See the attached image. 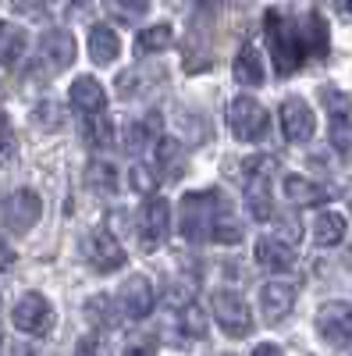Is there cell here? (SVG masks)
<instances>
[{"instance_id":"cell-13","label":"cell","mask_w":352,"mask_h":356,"mask_svg":"<svg viewBox=\"0 0 352 356\" xmlns=\"http://www.w3.org/2000/svg\"><path fill=\"white\" fill-rule=\"evenodd\" d=\"M292 307H296V289H292L288 282H267L260 289V314L267 324H278L292 314Z\"/></svg>"},{"instance_id":"cell-11","label":"cell","mask_w":352,"mask_h":356,"mask_svg":"<svg viewBox=\"0 0 352 356\" xmlns=\"http://www.w3.org/2000/svg\"><path fill=\"white\" fill-rule=\"evenodd\" d=\"M117 307H121V314H125L128 321L150 317V310H153V282L146 278V275L125 278V285L117 289Z\"/></svg>"},{"instance_id":"cell-34","label":"cell","mask_w":352,"mask_h":356,"mask_svg":"<svg viewBox=\"0 0 352 356\" xmlns=\"http://www.w3.org/2000/svg\"><path fill=\"white\" fill-rule=\"evenodd\" d=\"M75 356H100V342H97V335H85V339H78Z\"/></svg>"},{"instance_id":"cell-16","label":"cell","mask_w":352,"mask_h":356,"mask_svg":"<svg viewBox=\"0 0 352 356\" xmlns=\"http://www.w3.org/2000/svg\"><path fill=\"white\" fill-rule=\"evenodd\" d=\"M256 264L267 267V271H288V267L296 264V246L285 243V239H274V235H267V239L256 243Z\"/></svg>"},{"instance_id":"cell-1","label":"cell","mask_w":352,"mask_h":356,"mask_svg":"<svg viewBox=\"0 0 352 356\" xmlns=\"http://www.w3.org/2000/svg\"><path fill=\"white\" fill-rule=\"evenodd\" d=\"M263 33H267L278 75H296L306 57H328V22L317 11H310L303 22H292L271 8L263 15Z\"/></svg>"},{"instance_id":"cell-24","label":"cell","mask_w":352,"mask_h":356,"mask_svg":"<svg viewBox=\"0 0 352 356\" xmlns=\"http://www.w3.org/2000/svg\"><path fill=\"white\" fill-rule=\"evenodd\" d=\"M157 161H160V171H164L167 178L185 175V154H182V143H174V139H160V146H157Z\"/></svg>"},{"instance_id":"cell-27","label":"cell","mask_w":352,"mask_h":356,"mask_svg":"<svg viewBox=\"0 0 352 356\" xmlns=\"http://www.w3.org/2000/svg\"><path fill=\"white\" fill-rule=\"evenodd\" d=\"M85 178H90V186H93L97 193H114V189H117V171H114L110 164H103V161L90 164Z\"/></svg>"},{"instance_id":"cell-3","label":"cell","mask_w":352,"mask_h":356,"mask_svg":"<svg viewBox=\"0 0 352 356\" xmlns=\"http://www.w3.org/2000/svg\"><path fill=\"white\" fill-rule=\"evenodd\" d=\"M278 171V161L271 154H260L246 161V207L256 221L274 218V200H271V175Z\"/></svg>"},{"instance_id":"cell-15","label":"cell","mask_w":352,"mask_h":356,"mask_svg":"<svg viewBox=\"0 0 352 356\" xmlns=\"http://www.w3.org/2000/svg\"><path fill=\"white\" fill-rule=\"evenodd\" d=\"M72 107H75L82 118H97V114H103V107H107L103 86H100L97 79H90V75L75 79V82H72Z\"/></svg>"},{"instance_id":"cell-25","label":"cell","mask_w":352,"mask_h":356,"mask_svg":"<svg viewBox=\"0 0 352 356\" xmlns=\"http://www.w3.org/2000/svg\"><path fill=\"white\" fill-rule=\"evenodd\" d=\"M171 40H174L171 25H150L146 33H139L135 50H139V54H160V50H167V47H171Z\"/></svg>"},{"instance_id":"cell-21","label":"cell","mask_w":352,"mask_h":356,"mask_svg":"<svg viewBox=\"0 0 352 356\" xmlns=\"http://www.w3.org/2000/svg\"><path fill=\"white\" fill-rule=\"evenodd\" d=\"M160 136V114H150V118H142V122H132L128 132H125V146H128V154H142L146 146H150L153 139Z\"/></svg>"},{"instance_id":"cell-23","label":"cell","mask_w":352,"mask_h":356,"mask_svg":"<svg viewBox=\"0 0 352 356\" xmlns=\"http://www.w3.org/2000/svg\"><path fill=\"white\" fill-rule=\"evenodd\" d=\"M82 136L90 146H97V150H107V146L114 143V122L107 114H97V118H85L82 122Z\"/></svg>"},{"instance_id":"cell-29","label":"cell","mask_w":352,"mask_h":356,"mask_svg":"<svg viewBox=\"0 0 352 356\" xmlns=\"http://www.w3.org/2000/svg\"><path fill=\"white\" fill-rule=\"evenodd\" d=\"M182 328H185L189 339H203V335H207V317H203V310L196 303L182 307Z\"/></svg>"},{"instance_id":"cell-2","label":"cell","mask_w":352,"mask_h":356,"mask_svg":"<svg viewBox=\"0 0 352 356\" xmlns=\"http://www.w3.org/2000/svg\"><path fill=\"white\" fill-rule=\"evenodd\" d=\"M224 214L228 211H224L217 189L189 193V196H182V207H178V232L189 243H214V228Z\"/></svg>"},{"instance_id":"cell-18","label":"cell","mask_w":352,"mask_h":356,"mask_svg":"<svg viewBox=\"0 0 352 356\" xmlns=\"http://www.w3.org/2000/svg\"><path fill=\"white\" fill-rule=\"evenodd\" d=\"M121 54V43H117V33L110 25H93L90 29V57L97 65H110Z\"/></svg>"},{"instance_id":"cell-12","label":"cell","mask_w":352,"mask_h":356,"mask_svg":"<svg viewBox=\"0 0 352 356\" xmlns=\"http://www.w3.org/2000/svg\"><path fill=\"white\" fill-rule=\"evenodd\" d=\"M317 129V118L310 111V104L303 97H288L281 104V132L288 143H306Z\"/></svg>"},{"instance_id":"cell-26","label":"cell","mask_w":352,"mask_h":356,"mask_svg":"<svg viewBox=\"0 0 352 356\" xmlns=\"http://www.w3.org/2000/svg\"><path fill=\"white\" fill-rule=\"evenodd\" d=\"M328 139H331V146H335V154H338L345 164H352V122H345V118H335Z\"/></svg>"},{"instance_id":"cell-6","label":"cell","mask_w":352,"mask_h":356,"mask_svg":"<svg viewBox=\"0 0 352 356\" xmlns=\"http://www.w3.org/2000/svg\"><path fill=\"white\" fill-rule=\"evenodd\" d=\"M171 232V203L153 196L139 207V246L142 253H157Z\"/></svg>"},{"instance_id":"cell-28","label":"cell","mask_w":352,"mask_h":356,"mask_svg":"<svg viewBox=\"0 0 352 356\" xmlns=\"http://www.w3.org/2000/svg\"><path fill=\"white\" fill-rule=\"evenodd\" d=\"M107 15L132 25V22H139L146 15V0H107Z\"/></svg>"},{"instance_id":"cell-37","label":"cell","mask_w":352,"mask_h":356,"mask_svg":"<svg viewBox=\"0 0 352 356\" xmlns=\"http://www.w3.org/2000/svg\"><path fill=\"white\" fill-rule=\"evenodd\" d=\"M125 356H153V346H150V342H132V346L125 349Z\"/></svg>"},{"instance_id":"cell-7","label":"cell","mask_w":352,"mask_h":356,"mask_svg":"<svg viewBox=\"0 0 352 356\" xmlns=\"http://www.w3.org/2000/svg\"><path fill=\"white\" fill-rule=\"evenodd\" d=\"M214 317L224 328V335H231V339H246L253 332V314L239 292H228V289L214 292Z\"/></svg>"},{"instance_id":"cell-38","label":"cell","mask_w":352,"mask_h":356,"mask_svg":"<svg viewBox=\"0 0 352 356\" xmlns=\"http://www.w3.org/2000/svg\"><path fill=\"white\" fill-rule=\"evenodd\" d=\"M249 356H281V349H278L274 342H260V346H256Z\"/></svg>"},{"instance_id":"cell-30","label":"cell","mask_w":352,"mask_h":356,"mask_svg":"<svg viewBox=\"0 0 352 356\" xmlns=\"http://www.w3.org/2000/svg\"><path fill=\"white\" fill-rule=\"evenodd\" d=\"M128 182H132V189L135 193H142V196H150V193H157V175L146 168V164H135L132 171H128Z\"/></svg>"},{"instance_id":"cell-35","label":"cell","mask_w":352,"mask_h":356,"mask_svg":"<svg viewBox=\"0 0 352 356\" xmlns=\"http://www.w3.org/2000/svg\"><path fill=\"white\" fill-rule=\"evenodd\" d=\"M15 267V250L8 246V239H0V271H11Z\"/></svg>"},{"instance_id":"cell-33","label":"cell","mask_w":352,"mask_h":356,"mask_svg":"<svg viewBox=\"0 0 352 356\" xmlns=\"http://www.w3.org/2000/svg\"><path fill=\"white\" fill-rule=\"evenodd\" d=\"M15 129L8 122V114H0V161H11L15 157Z\"/></svg>"},{"instance_id":"cell-10","label":"cell","mask_w":352,"mask_h":356,"mask_svg":"<svg viewBox=\"0 0 352 356\" xmlns=\"http://www.w3.org/2000/svg\"><path fill=\"white\" fill-rule=\"evenodd\" d=\"M40 214H43V200L33 189H18V193H11L4 200V225L15 235H25L28 228L40 221Z\"/></svg>"},{"instance_id":"cell-31","label":"cell","mask_w":352,"mask_h":356,"mask_svg":"<svg viewBox=\"0 0 352 356\" xmlns=\"http://www.w3.org/2000/svg\"><path fill=\"white\" fill-rule=\"evenodd\" d=\"M214 243H221V246L242 243V228H239V221H231V214H224V218L217 221V228H214Z\"/></svg>"},{"instance_id":"cell-20","label":"cell","mask_w":352,"mask_h":356,"mask_svg":"<svg viewBox=\"0 0 352 356\" xmlns=\"http://www.w3.org/2000/svg\"><path fill=\"white\" fill-rule=\"evenodd\" d=\"M25 29L11 25V22H0V68H8V65H18V57L25 54Z\"/></svg>"},{"instance_id":"cell-39","label":"cell","mask_w":352,"mask_h":356,"mask_svg":"<svg viewBox=\"0 0 352 356\" xmlns=\"http://www.w3.org/2000/svg\"><path fill=\"white\" fill-rule=\"evenodd\" d=\"M335 11L342 18H352V0H335Z\"/></svg>"},{"instance_id":"cell-9","label":"cell","mask_w":352,"mask_h":356,"mask_svg":"<svg viewBox=\"0 0 352 356\" xmlns=\"http://www.w3.org/2000/svg\"><path fill=\"white\" fill-rule=\"evenodd\" d=\"M317 335L328 346L342 349L352 342V303H324L317 310Z\"/></svg>"},{"instance_id":"cell-8","label":"cell","mask_w":352,"mask_h":356,"mask_svg":"<svg viewBox=\"0 0 352 356\" xmlns=\"http://www.w3.org/2000/svg\"><path fill=\"white\" fill-rule=\"evenodd\" d=\"M82 253H85V260H90V267H93L97 275H110V271H117V267H125V260H128L125 246L117 243L110 232H93V235H85Z\"/></svg>"},{"instance_id":"cell-32","label":"cell","mask_w":352,"mask_h":356,"mask_svg":"<svg viewBox=\"0 0 352 356\" xmlns=\"http://www.w3.org/2000/svg\"><path fill=\"white\" fill-rule=\"evenodd\" d=\"M320 97H324V107H328V111H331L335 118H345V114H349V107H352V100H349L345 93H338L335 86H328V89H324V93H320Z\"/></svg>"},{"instance_id":"cell-36","label":"cell","mask_w":352,"mask_h":356,"mask_svg":"<svg viewBox=\"0 0 352 356\" xmlns=\"http://www.w3.org/2000/svg\"><path fill=\"white\" fill-rule=\"evenodd\" d=\"M18 11H25V15H47V4L43 0H18Z\"/></svg>"},{"instance_id":"cell-40","label":"cell","mask_w":352,"mask_h":356,"mask_svg":"<svg viewBox=\"0 0 352 356\" xmlns=\"http://www.w3.org/2000/svg\"><path fill=\"white\" fill-rule=\"evenodd\" d=\"M207 4H221V0H207Z\"/></svg>"},{"instance_id":"cell-5","label":"cell","mask_w":352,"mask_h":356,"mask_svg":"<svg viewBox=\"0 0 352 356\" xmlns=\"http://www.w3.org/2000/svg\"><path fill=\"white\" fill-rule=\"evenodd\" d=\"M228 125H231L235 139L260 143L267 136V111H263L260 100H253V97H235L228 104Z\"/></svg>"},{"instance_id":"cell-17","label":"cell","mask_w":352,"mask_h":356,"mask_svg":"<svg viewBox=\"0 0 352 356\" xmlns=\"http://www.w3.org/2000/svg\"><path fill=\"white\" fill-rule=\"evenodd\" d=\"M281 189H285L288 203H296V207H317V203H324V200L331 196L324 186L310 182V178H303V175H285Z\"/></svg>"},{"instance_id":"cell-22","label":"cell","mask_w":352,"mask_h":356,"mask_svg":"<svg viewBox=\"0 0 352 356\" xmlns=\"http://www.w3.org/2000/svg\"><path fill=\"white\" fill-rule=\"evenodd\" d=\"M313 239L320 246H338L345 239V218L335 214V211H320L317 214V225H313Z\"/></svg>"},{"instance_id":"cell-4","label":"cell","mask_w":352,"mask_h":356,"mask_svg":"<svg viewBox=\"0 0 352 356\" xmlns=\"http://www.w3.org/2000/svg\"><path fill=\"white\" fill-rule=\"evenodd\" d=\"M11 321H15V328L22 332V335H33V339H43V335H50L53 332V307H50V300L43 292H25L22 300L15 303V310H11Z\"/></svg>"},{"instance_id":"cell-14","label":"cell","mask_w":352,"mask_h":356,"mask_svg":"<svg viewBox=\"0 0 352 356\" xmlns=\"http://www.w3.org/2000/svg\"><path fill=\"white\" fill-rule=\"evenodd\" d=\"M40 57H43V65H50L53 72H61L75 61V40L68 29H50V33H43L40 40Z\"/></svg>"},{"instance_id":"cell-19","label":"cell","mask_w":352,"mask_h":356,"mask_svg":"<svg viewBox=\"0 0 352 356\" xmlns=\"http://www.w3.org/2000/svg\"><path fill=\"white\" fill-rule=\"evenodd\" d=\"M235 79L242 86H263V61H260V50L253 43H242L239 57H235Z\"/></svg>"}]
</instances>
